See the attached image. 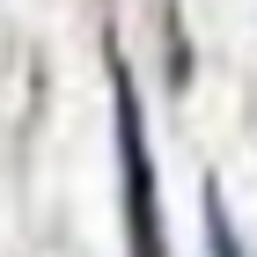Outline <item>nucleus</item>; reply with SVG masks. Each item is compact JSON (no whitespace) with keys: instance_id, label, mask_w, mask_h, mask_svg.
<instances>
[{"instance_id":"1","label":"nucleus","mask_w":257,"mask_h":257,"mask_svg":"<svg viewBox=\"0 0 257 257\" xmlns=\"http://www.w3.org/2000/svg\"><path fill=\"white\" fill-rule=\"evenodd\" d=\"M206 235H213V257H242V250H235V235H228V220H220V198L206 206Z\"/></svg>"}]
</instances>
